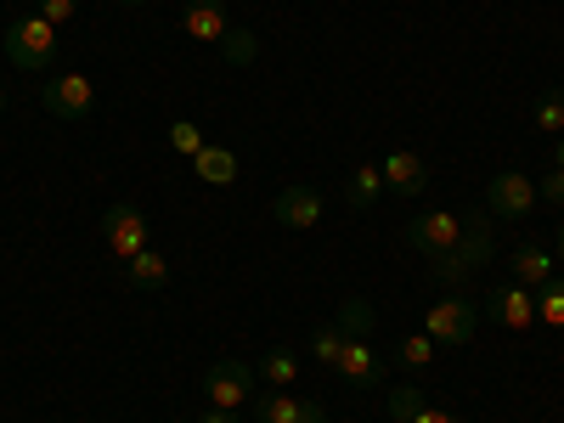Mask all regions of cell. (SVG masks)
<instances>
[{
    "mask_svg": "<svg viewBox=\"0 0 564 423\" xmlns=\"http://www.w3.org/2000/svg\"><path fill=\"white\" fill-rule=\"evenodd\" d=\"M379 193H384V170H356L350 175V186H345V198H350V209H372V204H379Z\"/></svg>",
    "mask_w": 564,
    "mask_h": 423,
    "instance_id": "cell-19",
    "label": "cell"
},
{
    "mask_svg": "<svg viewBox=\"0 0 564 423\" xmlns=\"http://www.w3.org/2000/svg\"><path fill=\"white\" fill-rule=\"evenodd\" d=\"M193 170H198V181H209V186H231V181H238V153H231V148H204V153L193 159Z\"/></svg>",
    "mask_w": 564,
    "mask_h": 423,
    "instance_id": "cell-17",
    "label": "cell"
},
{
    "mask_svg": "<svg viewBox=\"0 0 564 423\" xmlns=\"http://www.w3.org/2000/svg\"><path fill=\"white\" fill-rule=\"evenodd\" d=\"M181 23H186V34H193V40H226V7H220V0H186V12H181Z\"/></svg>",
    "mask_w": 564,
    "mask_h": 423,
    "instance_id": "cell-14",
    "label": "cell"
},
{
    "mask_svg": "<svg viewBox=\"0 0 564 423\" xmlns=\"http://www.w3.org/2000/svg\"><path fill=\"white\" fill-rule=\"evenodd\" d=\"M531 204H536V186H531L520 170H502V175L491 181V193H486V209L502 215V220H525Z\"/></svg>",
    "mask_w": 564,
    "mask_h": 423,
    "instance_id": "cell-8",
    "label": "cell"
},
{
    "mask_svg": "<svg viewBox=\"0 0 564 423\" xmlns=\"http://www.w3.org/2000/svg\"><path fill=\"white\" fill-rule=\"evenodd\" d=\"M74 12H79V0H40V18L52 23V29H63Z\"/></svg>",
    "mask_w": 564,
    "mask_h": 423,
    "instance_id": "cell-28",
    "label": "cell"
},
{
    "mask_svg": "<svg viewBox=\"0 0 564 423\" xmlns=\"http://www.w3.org/2000/svg\"><path fill=\"white\" fill-rule=\"evenodd\" d=\"M513 282H520V289H547L553 282V254L547 249H536V243H525V249H513Z\"/></svg>",
    "mask_w": 564,
    "mask_h": 423,
    "instance_id": "cell-15",
    "label": "cell"
},
{
    "mask_svg": "<svg viewBox=\"0 0 564 423\" xmlns=\"http://www.w3.org/2000/svg\"><path fill=\"white\" fill-rule=\"evenodd\" d=\"M536 124L564 135V90H542V97H536Z\"/></svg>",
    "mask_w": 564,
    "mask_h": 423,
    "instance_id": "cell-26",
    "label": "cell"
},
{
    "mask_svg": "<svg viewBox=\"0 0 564 423\" xmlns=\"http://www.w3.org/2000/svg\"><path fill=\"white\" fill-rule=\"evenodd\" d=\"M412 423H457V417H452V412H441V406H423Z\"/></svg>",
    "mask_w": 564,
    "mask_h": 423,
    "instance_id": "cell-30",
    "label": "cell"
},
{
    "mask_svg": "<svg viewBox=\"0 0 564 423\" xmlns=\"http://www.w3.org/2000/svg\"><path fill=\"white\" fill-rule=\"evenodd\" d=\"M486 260H491V215H468L463 220V238L435 260V276L446 282V289H463L475 271H486Z\"/></svg>",
    "mask_w": 564,
    "mask_h": 423,
    "instance_id": "cell-1",
    "label": "cell"
},
{
    "mask_svg": "<svg viewBox=\"0 0 564 423\" xmlns=\"http://www.w3.org/2000/svg\"><path fill=\"white\" fill-rule=\"evenodd\" d=\"M558 260H564V226H558Z\"/></svg>",
    "mask_w": 564,
    "mask_h": 423,
    "instance_id": "cell-32",
    "label": "cell"
},
{
    "mask_svg": "<svg viewBox=\"0 0 564 423\" xmlns=\"http://www.w3.org/2000/svg\"><path fill=\"white\" fill-rule=\"evenodd\" d=\"M7 57H12V68H23V74H45V68H52V57H57V29L45 23L40 12H34V18H18V23L7 29Z\"/></svg>",
    "mask_w": 564,
    "mask_h": 423,
    "instance_id": "cell-2",
    "label": "cell"
},
{
    "mask_svg": "<svg viewBox=\"0 0 564 423\" xmlns=\"http://www.w3.org/2000/svg\"><path fill=\"white\" fill-rule=\"evenodd\" d=\"M372 322H379V316H372V305H367L361 294H350V300L339 305V322H334V327H339L345 339H367V334H372Z\"/></svg>",
    "mask_w": 564,
    "mask_h": 423,
    "instance_id": "cell-18",
    "label": "cell"
},
{
    "mask_svg": "<svg viewBox=\"0 0 564 423\" xmlns=\"http://www.w3.org/2000/svg\"><path fill=\"white\" fill-rule=\"evenodd\" d=\"M40 102H45V113H57V119H85L97 97H90V79L85 74H57V79H45Z\"/></svg>",
    "mask_w": 564,
    "mask_h": 423,
    "instance_id": "cell-7",
    "label": "cell"
},
{
    "mask_svg": "<svg viewBox=\"0 0 564 423\" xmlns=\"http://www.w3.org/2000/svg\"><path fill=\"white\" fill-rule=\"evenodd\" d=\"M542 198H547L553 209H564V170H553V175L542 181Z\"/></svg>",
    "mask_w": 564,
    "mask_h": 423,
    "instance_id": "cell-29",
    "label": "cell"
},
{
    "mask_svg": "<svg viewBox=\"0 0 564 423\" xmlns=\"http://www.w3.org/2000/svg\"><path fill=\"white\" fill-rule=\"evenodd\" d=\"M124 276H130V289L159 294L164 282H170V260H164V254H153V249H141L135 260H124Z\"/></svg>",
    "mask_w": 564,
    "mask_h": 423,
    "instance_id": "cell-16",
    "label": "cell"
},
{
    "mask_svg": "<svg viewBox=\"0 0 564 423\" xmlns=\"http://www.w3.org/2000/svg\"><path fill=\"white\" fill-rule=\"evenodd\" d=\"M271 215H276L282 226H289V231L316 226V220H322V198H316V186H282L276 204H271Z\"/></svg>",
    "mask_w": 564,
    "mask_h": 423,
    "instance_id": "cell-10",
    "label": "cell"
},
{
    "mask_svg": "<svg viewBox=\"0 0 564 423\" xmlns=\"http://www.w3.org/2000/svg\"><path fill=\"white\" fill-rule=\"evenodd\" d=\"M536 322L564 327V276H553L547 289H536Z\"/></svg>",
    "mask_w": 564,
    "mask_h": 423,
    "instance_id": "cell-20",
    "label": "cell"
},
{
    "mask_svg": "<svg viewBox=\"0 0 564 423\" xmlns=\"http://www.w3.org/2000/svg\"><path fill=\"white\" fill-rule=\"evenodd\" d=\"M558 170H564V135H558Z\"/></svg>",
    "mask_w": 564,
    "mask_h": 423,
    "instance_id": "cell-33",
    "label": "cell"
},
{
    "mask_svg": "<svg viewBox=\"0 0 564 423\" xmlns=\"http://www.w3.org/2000/svg\"><path fill=\"white\" fill-rule=\"evenodd\" d=\"M170 148H175V153H186V159H198V153L209 148V141H204V130H198L193 119H175V124H170Z\"/></svg>",
    "mask_w": 564,
    "mask_h": 423,
    "instance_id": "cell-23",
    "label": "cell"
},
{
    "mask_svg": "<svg viewBox=\"0 0 564 423\" xmlns=\"http://www.w3.org/2000/svg\"><path fill=\"white\" fill-rule=\"evenodd\" d=\"M220 52H226V63H231V68H243V63H254V52H260V40H254L249 29H226V40H220Z\"/></svg>",
    "mask_w": 564,
    "mask_h": 423,
    "instance_id": "cell-21",
    "label": "cell"
},
{
    "mask_svg": "<svg viewBox=\"0 0 564 423\" xmlns=\"http://www.w3.org/2000/svg\"><path fill=\"white\" fill-rule=\"evenodd\" d=\"M102 238H108V254L135 260L141 249H148V215H141L135 204H113L102 215Z\"/></svg>",
    "mask_w": 564,
    "mask_h": 423,
    "instance_id": "cell-6",
    "label": "cell"
},
{
    "mask_svg": "<svg viewBox=\"0 0 564 423\" xmlns=\"http://www.w3.org/2000/svg\"><path fill=\"white\" fill-rule=\"evenodd\" d=\"M486 316L520 334V327H531V322H536V294H531V289H520V282H502V289H491V300H486Z\"/></svg>",
    "mask_w": 564,
    "mask_h": 423,
    "instance_id": "cell-9",
    "label": "cell"
},
{
    "mask_svg": "<svg viewBox=\"0 0 564 423\" xmlns=\"http://www.w3.org/2000/svg\"><path fill=\"white\" fill-rule=\"evenodd\" d=\"M204 395H209V406H220V412H238L249 395H254V367L249 361H215L209 372H204Z\"/></svg>",
    "mask_w": 564,
    "mask_h": 423,
    "instance_id": "cell-4",
    "label": "cell"
},
{
    "mask_svg": "<svg viewBox=\"0 0 564 423\" xmlns=\"http://www.w3.org/2000/svg\"><path fill=\"white\" fill-rule=\"evenodd\" d=\"M339 372H345V384H356V390H372L384 379V356L372 350L367 339H350L345 345V356H339Z\"/></svg>",
    "mask_w": 564,
    "mask_h": 423,
    "instance_id": "cell-12",
    "label": "cell"
},
{
    "mask_svg": "<svg viewBox=\"0 0 564 423\" xmlns=\"http://www.w3.org/2000/svg\"><path fill=\"white\" fill-rule=\"evenodd\" d=\"M198 423H238V412H220V406H215V412H209V417H198Z\"/></svg>",
    "mask_w": 564,
    "mask_h": 423,
    "instance_id": "cell-31",
    "label": "cell"
},
{
    "mask_svg": "<svg viewBox=\"0 0 564 423\" xmlns=\"http://www.w3.org/2000/svg\"><path fill=\"white\" fill-rule=\"evenodd\" d=\"M395 361H401V367H430V361H435V339H430V334L401 339V345H395Z\"/></svg>",
    "mask_w": 564,
    "mask_h": 423,
    "instance_id": "cell-25",
    "label": "cell"
},
{
    "mask_svg": "<svg viewBox=\"0 0 564 423\" xmlns=\"http://www.w3.org/2000/svg\"><path fill=\"white\" fill-rule=\"evenodd\" d=\"M254 417L260 423H327V412L322 406H311V401H294V395H260L254 401Z\"/></svg>",
    "mask_w": 564,
    "mask_h": 423,
    "instance_id": "cell-13",
    "label": "cell"
},
{
    "mask_svg": "<svg viewBox=\"0 0 564 423\" xmlns=\"http://www.w3.org/2000/svg\"><path fill=\"white\" fill-rule=\"evenodd\" d=\"M345 334H339V327H316V334H311V350H316V361L322 367H339V356H345Z\"/></svg>",
    "mask_w": 564,
    "mask_h": 423,
    "instance_id": "cell-22",
    "label": "cell"
},
{
    "mask_svg": "<svg viewBox=\"0 0 564 423\" xmlns=\"http://www.w3.org/2000/svg\"><path fill=\"white\" fill-rule=\"evenodd\" d=\"M260 372H265V379H271V384H276V390H289V384H294V379H300V361H294V356H289V350H271V356H265V361H260Z\"/></svg>",
    "mask_w": 564,
    "mask_h": 423,
    "instance_id": "cell-24",
    "label": "cell"
},
{
    "mask_svg": "<svg viewBox=\"0 0 564 423\" xmlns=\"http://www.w3.org/2000/svg\"><path fill=\"white\" fill-rule=\"evenodd\" d=\"M379 170H384V193H395V198H417L430 186V170H423L417 153H390Z\"/></svg>",
    "mask_w": 564,
    "mask_h": 423,
    "instance_id": "cell-11",
    "label": "cell"
},
{
    "mask_svg": "<svg viewBox=\"0 0 564 423\" xmlns=\"http://www.w3.org/2000/svg\"><path fill=\"white\" fill-rule=\"evenodd\" d=\"M423 406H430V401H423V390H412V384L390 390V417H395V423H412Z\"/></svg>",
    "mask_w": 564,
    "mask_h": 423,
    "instance_id": "cell-27",
    "label": "cell"
},
{
    "mask_svg": "<svg viewBox=\"0 0 564 423\" xmlns=\"http://www.w3.org/2000/svg\"><path fill=\"white\" fill-rule=\"evenodd\" d=\"M0 113H7V90H0Z\"/></svg>",
    "mask_w": 564,
    "mask_h": 423,
    "instance_id": "cell-34",
    "label": "cell"
},
{
    "mask_svg": "<svg viewBox=\"0 0 564 423\" xmlns=\"http://www.w3.org/2000/svg\"><path fill=\"white\" fill-rule=\"evenodd\" d=\"M475 327H480V305H468L463 294H446L441 305H430V316H423V334L435 345H452V350H463L475 339Z\"/></svg>",
    "mask_w": 564,
    "mask_h": 423,
    "instance_id": "cell-3",
    "label": "cell"
},
{
    "mask_svg": "<svg viewBox=\"0 0 564 423\" xmlns=\"http://www.w3.org/2000/svg\"><path fill=\"white\" fill-rule=\"evenodd\" d=\"M124 7H148V0H124Z\"/></svg>",
    "mask_w": 564,
    "mask_h": 423,
    "instance_id": "cell-35",
    "label": "cell"
},
{
    "mask_svg": "<svg viewBox=\"0 0 564 423\" xmlns=\"http://www.w3.org/2000/svg\"><path fill=\"white\" fill-rule=\"evenodd\" d=\"M457 238H463V220H457L452 209H423V215L406 220V243H412L417 254H435V260H441Z\"/></svg>",
    "mask_w": 564,
    "mask_h": 423,
    "instance_id": "cell-5",
    "label": "cell"
}]
</instances>
